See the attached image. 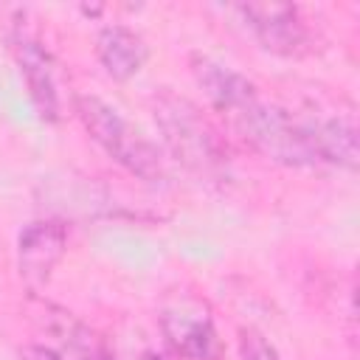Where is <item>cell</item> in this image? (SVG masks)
Returning <instances> with one entry per match:
<instances>
[{
    "label": "cell",
    "instance_id": "1",
    "mask_svg": "<svg viewBox=\"0 0 360 360\" xmlns=\"http://www.w3.org/2000/svg\"><path fill=\"white\" fill-rule=\"evenodd\" d=\"M155 124L169 155L197 180L222 183L228 177V149L211 118L186 96L160 90L152 98Z\"/></svg>",
    "mask_w": 360,
    "mask_h": 360
},
{
    "label": "cell",
    "instance_id": "2",
    "mask_svg": "<svg viewBox=\"0 0 360 360\" xmlns=\"http://www.w3.org/2000/svg\"><path fill=\"white\" fill-rule=\"evenodd\" d=\"M76 115L87 135L132 177L160 186L166 183V160L163 152L135 127L129 124L112 104L98 96H76Z\"/></svg>",
    "mask_w": 360,
    "mask_h": 360
},
{
    "label": "cell",
    "instance_id": "3",
    "mask_svg": "<svg viewBox=\"0 0 360 360\" xmlns=\"http://www.w3.org/2000/svg\"><path fill=\"white\" fill-rule=\"evenodd\" d=\"M231 124L262 158L278 166H290V169L318 166L307 115H295L259 96Z\"/></svg>",
    "mask_w": 360,
    "mask_h": 360
},
{
    "label": "cell",
    "instance_id": "4",
    "mask_svg": "<svg viewBox=\"0 0 360 360\" xmlns=\"http://www.w3.org/2000/svg\"><path fill=\"white\" fill-rule=\"evenodd\" d=\"M166 349L177 360H219L222 340L208 304L191 292H174L158 312Z\"/></svg>",
    "mask_w": 360,
    "mask_h": 360
},
{
    "label": "cell",
    "instance_id": "5",
    "mask_svg": "<svg viewBox=\"0 0 360 360\" xmlns=\"http://www.w3.org/2000/svg\"><path fill=\"white\" fill-rule=\"evenodd\" d=\"M250 37L270 53L298 59L312 53L315 31L304 11L290 3H242L233 6Z\"/></svg>",
    "mask_w": 360,
    "mask_h": 360
},
{
    "label": "cell",
    "instance_id": "6",
    "mask_svg": "<svg viewBox=\"0 0 360 360\" xmlns=\"http://www.w3.org/2000/svg\"><path fill=\"white\" fill-rule=\"evenodd\" d=\"M11 56L17 62V70L28 87L31 104L42 121H59L62 104H59V84H56V70L48 48L42 39L22 22H17L8 34Z\"/></svg>",
    "mask_w": 360,
    "mask_h": 360
},
{
    "label": "cell",
    "instance_id": "7",
    "mask_svg": "<svg viewBox=\"0 0 360 360\" xmlns=\"http://www.w3.org/2000/svg\"><path fill=\"white\" fill-rule=\"evenodd\" d=\"M188 65H191V76H194L197 87L205 93L208 104L228 121H233L250 101L259 98V90L248 76H242L239 70H233L205 53H191Z\"/></svg>",
    "mask_w": 360,
    "mask_h": 360
},
{
    "label": "cell",
    "instance_id": "8",
    "mask_svg": "<svg viewBox=\"0 0 360 360\" xmlns=\"http://www.w3.org/2000/svg\"><path fill=\"white\" fill-rule=\"evenodd\" d=\"M68 228L59 219H34L17 236V267L28 284H45L65 256Z\"/></svg>",
    "mask_w": 360,
    "mask_h": 360
},
{
    "label": "cell",
    "instance_id": "9",
    "mask_svg": "<svg viewBox=\"0 0 360 360\" xmlns=\"http://www.w3.org/2000/svg\"><path fill=\"white\" fill-rule=\"evenodd\" d=\"M96 56L110 79L127 82L143 70L149 59V45L138 31L127 25H104L96 37Z\"/></svg>",
    "mask_w": 360,
    "mask_h": 360
},
{
    "label": "cell",
    "instance_id": "10",
    "mask_svg": "<svg viewBox=\"0 0 360 360\" xmlns=\"http://www.w3.org/2000/svg\"><path fill=\"white\" fill-rule=\"evenodd\" d=\"M318 166H340L354 172L360 160L357 149V127L346 115H307Z\"/></svg>",
    "mask_w": 360,
    "mask_h": 360
},
{
    "label": "cell",
    "instance_id": "11",
    "mask_svg": "<svg viewBox=\"0 0 360 360\" xmlns=\"http://www.w3.org/2000/svg\"><path fill=\"white\" fill-rule=\"evenodd\" d=\"M239 360H281L278 349L253 326L239 329Z\"/></svg>",
    "mask_w": 360,
    "mask_h": 360
},
{
    "label": "cell",
    "instance_id": "12",
    "mask_svg": "<svg viewBox=\"0 0 360 360\" xmlns=\"http://www.w3.org/2000/svg\"><path fill=\"white\" fill-rule=\"evenodd\" d=\"M20 360H101L98 352H87L79 357H68L65 352L53 349V346H42V343H31L25 349H20Z\"/></svg>",
    "mask_w": 360,
    "mask_h": 360
},
{
    "label": "cell",
    "instance_id": "13",
    "mask_svg": "<svg viewBox=\"0 0 360 360\" xmlns=\"http://www.w3.org/2000/svg\"><path fill=\"white\" fill-rule=\"evenodd\" d=\"M141 360H163V357H160V354H155V352H143V354H141Z\"/></svg>",
    "mask_w": 360,
    "mask_h": 360
}]
</instances>
